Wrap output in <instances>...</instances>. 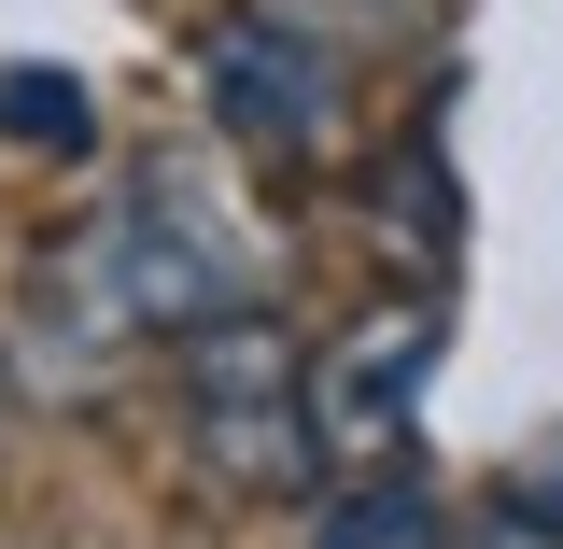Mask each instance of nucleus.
<instances>
[{
  "label": "nucleus",
  "mask_w": 563,
  "mask_h": 549,
  "mask_svg": "<svg viewBox=\"0 0 563 549\" xmlns=\"http://www.w3.org/2000/svg\"><path fill=\"white\" fill-rule=\"evenodd\" d=\"M437 549H563V536H521V521H493V536H437Z\"/></svg>",
  "instance_id": "0eeeda50"
},
{
  "label": "nucleus",
  "mask_w": 563,
  "mask_h": 549,
  "mask_svg": "<svg viewBox=\"0 0 563 549\" xmlns=\"http://www.w3.org/2000/svg\"><path fill=\"white\" fill-rule=\"evenodd\" d=\"M451 521H437V493L409 480V465H352L339 493H310V549H437Z\"/></svg>",
  "instance_id": "39448f33"
},
{
  "label": "nucleus",
  "mask_w": 563,
  "mask_h": 549,
  "mask_svg": "<svg viewBox=\"0 0 563 549\" xmlns=\"http://www.w3.org/2000/svg\"><path fill=\"white\" fill-rule=\"evenodd\" d=\"M0 128L43 141V155H85L99 113H85V70H0Z\"/></svg>",
  "instance_id": "423d86ee"
},
{
  "label": "nucleus",
  "mask_w": 563,
  "mask_h": 549,
  "mask_svg": "<svg viewBox=\"0 0 563 549\" xmlns=\"http://www.w3.org/2000/svg\"><path fill=\"white\" fill-rule=\"evenodd\" d=\"M422 381H437V310H380L366 339H339L324 366H310V451H339V465H395Z\"/></svg>",
  "instance_id": "20e7f679"
},
{
  "label": "nucleus",
  "mask_w": 563,
  "mask_h": 549,
  "mask_svg": "<svg viewBox=\"0 0 563 549\" xmlns=\"http://www.w3.org/2000/svg\"><path fill=\"white\" fill-rule=\"evenodd\" d=\"M198 85H211V128L240 141V169L310 184L339 155V57H324L310 14H225L198 43Z\"/></svg>",
  "instance_id": "7ed1b4c3"
},
{
  "label": "nucleus",
  "mask_w": 563,
  "mask_h": 549,
  "mask_svg": "<svg viewBox=\"0 0 563 549\" xmlns=\"http://www.w3.org/2000/svg\"><path fill=\"white\" fill-rule=\"evenodd\" d=\"M184 422H198V465L240 493H310L324 451H310V352L282 310H225L184 339Z\"/></svg>",
  "instance_id": "f03ea898"
},
{
  "label": "nucleus",
  "mask_w": 563,
  "mask_h": 549,
  "mask_svg": "<svg viewBox=\"0 0 563 549\" xmlns=\"http://www.w3.org/2000/svg\"><path fill=\"white\" fill-rule=\"evenodd\" d=\"M85 282L113 296V325H128V339H198V325H225V310H268L282 240H268L240 198H225L211 169L155 155L128 198L99 211V240H85Z\"/></svg>",
  "instance_id": "f257e3e1"
}]
</instances>
